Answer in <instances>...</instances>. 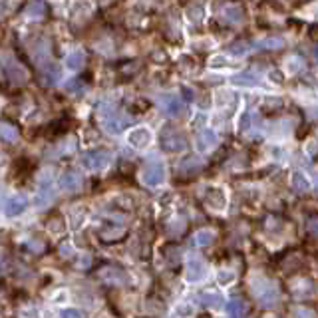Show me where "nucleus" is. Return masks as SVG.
<instances>
[{
  "mask_svg": "<svg viewBox=\"0 0 318 318\" xmlns=\"http://www.w3.org/2000/svg\"><path fill=\"white\" fill-rule=\"evenodd\" d=\"M205 203L215 209V211H219V209H223L225 207V195H223V191H219V189H215L211 193H207V197H205Z\"/></svg>",
  "mask_w": 318,
  "mask_h": 318,
  "instance_id": "2eb2a0df",
  "label": "nucleus"
},
{
  "mask_svg": "<svg viewBox=\"0 0 318 318\" xmlns=\"http://www.w3.org/2000/svg\"><path fill=\"white\" fill-rule=\"evenodd\" d=\"M84 62H86L84 52H82V50H74L72 54H68V58H66V66H68L70 70H80V68L84 66Z\"/></svg>",
  "mask_w": 318,
  "mask_h": 318,
  "instance_id": "dca6fc26",
  "label": "nucleus"
},
{
  "mask_svg": "<svg viewBox=\"0 0 318 318\" xmlns=\"http://www.w3.org/2000/svg\"><path fill=\"white\" fill-rule=\"evenodd\" d=\"M251 292L260 306H274L278 303V288L267 276H253L251 278Z\"/></svg>",
  "mask_w": 318,
  "mask_h": 318,
  "instance_id": "f257e3e1",
  "label": "nucleus"
},
{
  "mask_svg": "<svg viewBox=\"0 0 318 318\" xmlns=\"http://www.w3.org/2000/svg\"><path fill=\"white\" fill-rule=\"evenodd\" d=\"M2 72H4V78L10 80L16 86H22V84L28 80L26 70H24L20 64H16L14 60H10V58H4V68H2Z\"/></svg>",
  "mask_w": 318,
  "mask_h": 318,
  "instance_id": "39448f33",
  "label": "nucleus"
},
{
  "mask_svg": "<svg viewBox=\"0 0 318 318\" xmlns=\"http://www.w3.org/2000/svg\"><path fill=\"white\" fill-rule=\"evenodd\" d=\"M107 273L109 274H106V278L109 283H123V280H125V274L121 273V271H114V269H111V271H107Z\"/></svg>",
  "mask_w": 318,
  "mask_h": 318,
  "instance_id": "bb28decb",
  "label": "nucleus"
},
{
  "mask_svg": "<svg viewBox=\"0 0 318 318\" xmlns=\"http://www.w3.org/2000/svg\"><path fill=\"white\" fill-rule=\"evenodd\" d=\"M255 48H260V50H280L285 46V40L283 38H265V40H258L255 42Z\"/></svg>",
  "mask_w": 318,
  "mask_h": 318,
  "instance_id": "a211bd4d",
  "label": "nucleus"
},
{
  "mask_svg": "<svg viewBox=\"0 0 318 318\" xmlns=\"http://www.w3.org/2000/svg\"><path fill=\"white\" fill-rule=\"evenodd\" d=\"M127 141H129V145H134L136 149H143V147H147V145L152 143V132H149L147 127H136V129L129 132Z\"/></svg>",
  "mask_w": 318,
  "mask_h": 318,
  "instance_id": "1a4fd4ad",
  "label": "nucleus"
},
{
  "mask_svg": "<svg viewBox=\"0 0 318 318\" xmlns=\"http://www.w3.org/2000/svg\"><path fill=\"white\" fill-rule=\"evenodd\" d=\"M195 143H197L199 152H209V149H213L219 143V137H217V134L213 129H203L197 136V139H195Z\"/></svg>",
  "mask_w": 318,
  "mask_h": 318,
  "instance_id": "9d476101",
  "label": "nucleus"
},
{
  "mask_svg": "<svg viewBox=\"0 0 318 318\" xmlns=\"http://www.w3.org/2000/svg\"><path fill=\"white\" fill-rule=\"evenodd\" d=\"M292 187L296 189V191H301V193H306L308 189H310V181H308V177L301 173V171H296L294 175H292Z\"/></svg>",
  "mask_w": 318,
  "mask_h": 318,
  "instance_id": "aec40b11",
  "label": "nucleus"
},
{
  "mask_svg": "<svg viewBox=\"0 0 318 318\" xmlns=\"http://www.w3.org/2000/svg\"><path fill=\"white\" fill-rule=\"evenodd\" d=\"M109 161H111V153L104 152V149H91V152H86L80 157L82 167L88 169V171H102L109 165Z\"/></svg>",
  "mask_w": 318,
  "mask_h": 318,
  "instance_id": "f03ea898",
  "label": "nucleus"
},
{
  "mask_svg": "<svg viewBox=\"0 0 318 318\" xmlns=\"http://www.w3.org/2000/svg\"><path fill=\"white\" fill-rule=\"evenodd\" d=\"M64 90L66 91H72V93H82V91L86 90V86L80 82V80H70L66 86H64Z\"/></svg>",
  "mask_w": 318,
  "mask_h": 318,
  "instance_id": "393cba45",
  "label": "nucleus"
},
{
  "mask_svg": "<svg viewBox=\"0 0 318 318\" xmlns=\"http://www.w3.org/2000/svg\"><path fill=\"white\" fill-rule=\"evenodd\" d=\"M233 84L251 88V86H258L260 84V78L257 74H251V72H242V74H237V76L233 78Z\"/></svg>",
  "mask_w": 318,
  "mask_h": 318,
  "instance_id": "4468645a",
  "label": "nucleus"
},
{
  "mask_svg": "<svg viewBox=\"0 0 318 318\" xmlns=\"http://www.w3.org/2000/svg\"><path fill=\"white\" fill-rule=\"evenodd\" d=\"M227 314H231V316H245V314H247L245 303L239 301V298H233V301L227 304Z\"/></svg>",
  "mask_w": 318,
  "mask_h": 318,
  "instance_id": "4be33fe9",
  "label": "nucleus"
},
{
  "mask_svg": "<svg viewBox=\"0 0 318 318\" xmlns=\"http://www.w3.org/2000/svg\"><path fill=\"white\" fill-rule=\"evenodd\" d=\"M306 227H308V233H310L312 237H318V217H310V219L306 221Z\"/></svg>",
  "mask_w": 318,
  "mask_h": 318,
  "instance_id": "c85d7f7f",
  "label": "nucleus"
},
{
  "mask_svg": "<svg viewBox=\"0 0 318 318\" xmlns=\"http://www.w3.org/2000/svg\"><path fill=\"white\" fill-rule=\"evenodd\" d=\"M223 16L227 18L229 22H233V24H241L242 22V10L241 8H237V6H229L223 10Z\"/></svg>",
  "mask_w": 318,
  "mask_h": 318,
  "instance_id": "5701e85b",
  "label": "nucleus"
},
{
  "mask_svg": "<svg viewBox=\"0 0 318 318\" xmlns=\"http://www.w3.org/2000/svg\"><path fill=\"white\" fill-rule=\"evenodd\" d=\"M207 276V265L201 258H191L187 263V271H185V280L187 283H201Z\"/></svg>",
  "mask_w": 318,
  "mask_h": 318,
  "instance_id": "0eeeda50",
  "label": "nucleus"
},
{
  "mask_svg": "<svg viewBox=\"0 0 318 318\" xmlns=\"http://www.w3.org/2000/svg\"><path fill=\"white\" fill-rule=\"evenodd\" d=\"M247 52H249V44H245V42H237V44L229 46V54H233V56H245Z\"/></svg>",
  "mask_w": 318,
  "mask_h": 318,
  "instance_id": "b1692460",
  "label": "nucleus"
},
{
  "mask_svg": "<svg viewBox=\"0 0 318 318\" xmlns=\"http://www.w3.org/2000/svg\"><path fill=\"white\" fill-rule=\"evenodd\" d=\"M0 134H2V141H6V143H14V141H18V129H16L14 125L6 123V121L2 123Z\"/></svg>",
  "mask_w": 318,
  "mask_h": 318,
  "instance_id": "412c9836",
  "label": "nucleus"
},
{
  "mask_svg": "<svg viewBox=\"0 0 318 318\" xmlns=\"http://www.w3.org/2000/svg\"><path fill=\"white\" fill-rule=\"evenodd\" d=\"M141 181L147 187H157L165 181V165L163 161H149L141 171Z\"/></svg>",
  "mask_w": 318,
  "mask_h": 318,
  "instance_id": "7ed1b4c3",
  "label": "nucleus"
},
{
  "mask_svg": "<svg viewBox=\"0 0 318 318\" xmlns=\"http://www.w3.org/2000/svg\"><path fill=\"white\" fill-rule=\"evenodd\" d=\"M187 14H189V18H191L193 22H199V20L205 16V8H203V6H191Z\"/></svg>",
  "mask_w": 318,
  "mask_h": 318,
  "instance_id": "a878e982",
  "label": "nucleus"
},
{
  "mask_svg": "<svg viewBox=\"0 0 318 318\" xmlns=\"http://www.w3.org/2000/svg\"><path fill=\"white\" fill-rule=\"evenodd\" d=\"M199 301H201L203 306H209V308H219L221 304H225L223 296H221L219 292H213V290H205V292H201V294H199Z\"/></svg>",
  "mask_w": 318,
  "mask_h": 318,
  "instance_id": "ddd939ff",
  "label": "nucleus"
},
{
  "mask_svg": "<svg viewBox=\"0 0 318 318\" xmlns=\"http://www.w3.org/2000/svg\"><path fill=\"white\" fill-rule=\"evenodd\" d=\"M312 314H314V312H308V310H298V312H296V316H312Z\"/></svg>",
  "mask_w": 318,
  "mask_h": 318,
  "instance_id": "7c9ffc66",
  "label": "nucleus"
},
{
  "mask_svg": "<svg viewBox=\"0 0 318 318\" xmlns=\"http://www.w3.org/2000/svg\"><path fill=\"white\" fill-rule=\"evenodd\" d=\"M314 58H316V60H318V46H316V48H314Z\"/></svg>",
  "mask_w": 318,
  "mask_h": 318,
  "instance_id": "2f4dec72",
  "label": "nucleus"
},
{
  "mask_svg": "<svg viewBox=\"0 0 318 318\" xmlns=\"http://www.w3.org/2000/svg\"><path fill=\"white\" fill-rule=\"evenodd\" d=\"M60 316H84V312L78 310V308H64L60 312Z\"/></svg>",
  "mask_w": 318,
  "mask_h": 318,
  "instance_id": "c756f323",
  "label": "nucleus"
},
{
  "mask_svg": "<svg viewBox=\"0 0 318 318\" xmlns=\"http://www.w3.org/2000/svg\"><path fill=\"white\" fill-rule=\"evenodd\" d=\"M129 123H132V120H127V118H118L116 114H109V118L106 116L104 127H106V132L114 134V136H118V134H121Z\"/></svg>",
  "mask_w": 318,
  "mask_h": 318,
  "instance_id": "9b49d317",
  "label": "nucleus"
},
{
  "mask_svg": "<svg viewBox=\"0 0 318 318\" xmlns=\"http://www.w3.org/2000/svg\"><path fill=\"white\" fill-rule=\"evenodd\" d=\"M28 209V199L22 195H14L4 201V215L6 217H18Z\"/></svg>",
  "mask_w": 318,
  "mask_h": 318,
  "instance_id": "6e6552de",
  "label": "nucleus"
},
{
  "mask_svg": "<svg viewBox=\"0 0 318 318\" xmlns=\"http://www.w3.org/2000/svg\"><path fill=\"white\" fill-rule=\"evenodd\" d=\"M161 147H163L165 152L179 153L187 147V139H185V136H181L177 129L165 127L163 134H161Z\"/></svg>",
  "mask_w": 318,
  "mask_h": 318,
  "instance_id": "20e7f679",
  "label": "nucleus"
},
{
  "mask_svg": "<svg viewBox=\"0 0 318 318\" xmlns=\"http://www.w3.org/2000/svg\"><path fill=\"white\" fill-rule=\"evenodd\" d=\"M161 107H163V111H165L169 118H181L183 114H185L183 100L177 98V96H171V93L161 96Z\"/></svg>",
  "mask_w": 318,
  "mask_h": 318,
  "instance_id": "423d86ee",
  "label": "nucleus"
},
{
  "mask_svg": "<svg viewBox=\"0 0 318 318\" xmlns=\"http://www.w3.org/2000/svg\"><path fill=\"white\" fill-rule=\"evenodd\" d=\"M235 280V273H231V271H219V283L225 287V285H231Z\"/></svg>",
  "mask_w": 318,
  "mask_h": 318,
  "instance_id": "cd10ccee",
  "label": "nucleus"
},
{
  "mask_svg": "<svg viewBox=\"0 0 318 318\" xmlns=\"http://www.w3.org/2000/svg\"><path fill=\"white\" fill-rule=\"evenodd\" d=\"M44 14H46V4L42 0L32 2L30 6L26 8V16L32 18V20H40V18H44Z\"/></svg>",
  "mask_w": 318,
  "mask_h": 318,
  "instance_id": "f3484780",
  "label": "nucleus"
},
{
  "mask_svg": "<svg viewBox=\"0 0 318 318\" xmlns=\"http://www.w3.org/2000/svg\"><path fill=\"white\" fill-rule=\"evenodd\" d=\"M215 241V233L213 231H199L193 235V245L197 247H209Z\"/></svg>",
  "mask_w": 318,
  "mask_h": 318,
  "instance_id": "6ab92c4d",
  "label": "nucleus"
},
{
  "mask_svg": "<svg viewBox=\"0 0 318 318\" xmlns=\"http://www.w3.org/2000/svg\"><path fill=\"white\" fill-rule=\"evenodd\" d=\"M82 187V179L78 173H64L60 177V189L66 193H76Z\"/></svg>",
  "mask_w": 318,
  "mask_h": 318,
  "instance_id": "f8f14e48",
  "label": "nucleus"
}]
</instances>
